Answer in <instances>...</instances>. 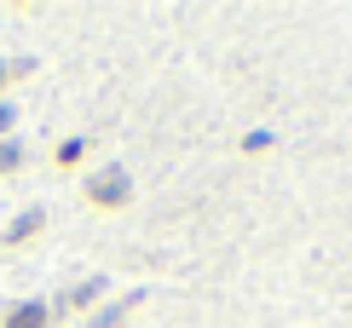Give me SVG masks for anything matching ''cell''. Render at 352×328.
Instances as JSON below:
<instances>
[{
  "mask_svg": "<svg viewBox=\"0 0 352 328\" xmlns=\"http://www.w3.org/2000/svg\"><path fill=\"white\" fill-rule=\"evenodd\" d=\"M23 167V144L18 139H0V173H18Z\"/></svg>",
  "mask_w": 352,
  "mask_h": 328,
  "instance_id": "obj_7",
  "label": "cell"
},
{
  "mask_svg": "<svg viewBox=\"0 0 352 328\" xmlns=\"http://www.w3.org/2000/svg\"><path fill=\"white\" fill-rule=\"evenodd\" d=\"M12 121H18V110H12V104H0V139H12Z\"/></svg>",
  "mask_w": 352,
  "mask_h": 328,
  "instance_id": "obj_10",
  "label": "cell"
},
{
  "mask_svg": "<svg viewBox=\"0 0 352 328\" xmlns=\"http://www.w3.org/2000/svg\"><path fill=\"white\" fill-rule=\"evenodd\" d=\"M41 231H47V213H41V207H23V213L0 231V248H23V242H35Z\"/></svg>",
  "mask_w": 352,
  "mask_h": 328,
  "instance_id": "obj_2",
  "label": "cell"
},
{
  "mask_svg": "<svg viewBox=\"0 0 352 328\" xmlns=\"http://www.w3.org/2000/svg\"><path fill=\"white\" fill-rule=\"evenodd\" d=\"M0 328H52V305L47 300H18L0 317Z\"/></svg>",
  "mask_w": 352,
  "mask_h": 328,
  "instance_id": "obj_3",
  "label": "cell"
},
{
  "mask_svg": "<svg viewBox=\"0 0 352 328\" xmlns=\"http://www.w3.org/2000/svg\"><path fill=\"white\" fill-rule=\"evenodd\" d=\"M29 69H35V64H29V58H18V64H0V93H6V86L18 81V75H29Z\"/></svg>",
  "mask_w": 352,
  "mask_h": 328,
  "instance_id": "obj_8",
  "label": "cell"
},
{
  "mask_svg": "<svg viewBox=\"0 0 352 328\" xmlns=\"http://www.w3.org/2000/svg\"><path fill=\"white\" fill-rule=\"evenodd\" d=\"M139 300H144V294H127V300H110L104 311H93V317H87V328H116V323H122V317H127V311H133Z\"/></svg>",
  "mask_w": 352,
  "mask_h": 328,
  "instance_id": "obj_5",
  "label": "cell"
},
{
  "mask_svg": "<svg viewBox=\"0 0 352 328\" xmlns=\"http://www.w3.org/2000/svg\"><path fill=\"white\" fill-rule=\"evenodd\" d=\"M93 300H104V277H87V282H76V288L58 300V311H87Z\"/></svg>",
  "mask_w": 352,
  "mask_h": 328,
  "instance_id": "obj_4",
  "label": "cell"
},
{
  "mask_svg": "<svg viewBox=\"0 0 352 328\" xmlns=\"http://www.w3.org/2000/svg\"><path fill=\"white\" fill-rule=\"evenodd\" d=\"M87 150H93V139H64L52 150V167H76V161H87Z\"/></svg>",
  "mask_w": 352,
  "mask_h": 328,
  "instance_id": "obj_6",
  "label": "cell"
},
{
  "mask_svg": "<svg viewBox=\"0 0 352 328\" xmlns=\"http://www.w3.org/2000/svg\"><path fill=\"white\" fill-rule=\"evenodd\" d=\"M266 144H272V132H266V127H254V132H243V150H266Z\"/></svg>",
  "mask_w": 352,
  "mask_h": 328,
  "instance_id": "obj_9",
  "label": "cell"
},
{
  "mask_svg": "<svg viewBox=\"0 0 352 328\" xmlns=\"http://www.w3.org/2000/svg\"><path fill=\"white\" fill-rule=\"evenodd\" d=\"M81 196H87V207H98V213H122V207L133 202V178H127V167H98V173H87Z\"/></svg>",
  "mask_w": 352,
  "mask_h": 328,
  "instance_id": "obj_1",
  "label": "cell"
}]
</instances>
